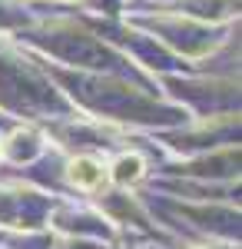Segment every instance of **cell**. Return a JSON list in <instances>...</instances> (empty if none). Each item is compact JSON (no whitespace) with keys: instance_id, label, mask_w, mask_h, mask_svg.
<instances>
[{"instance_id":"1","label":"cell","mask_w":242,"mask_h":249,"mask_svg":"<svg viewBox=\"0 0 242 249\" xmlns=\"http://www.w3.org/2000/svg\"><path fill=\"white\" fill-rule=\"evenodd\" d=\"M143 173H146V163H143L139 156H136V153H123L116 163H113L110 176L116 179V183L130 186V183H139V179H143Z\"/></svg>"}]
</instances>
